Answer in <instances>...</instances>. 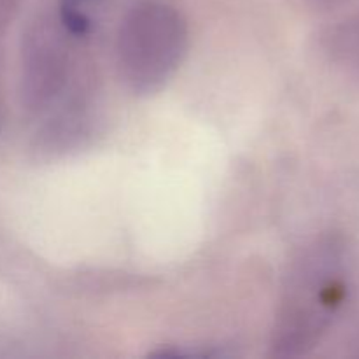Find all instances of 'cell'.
<instances>
[{"label":"cell","instance_id":"obj_2","mask_svg":"<svg viewBox=\"0 0 359 359\" xmlns=\"http://www.w3.org/2000/svg\"><path fill=\"white\" fill-rule=\"evenodd\" d=\"M186 49L188 25L182 14L167 2L146 0L119 28V74L133 93H154L174 76Z\"/></svg>","mask_w":359,"mask_h":359},{"label":"cell","instance_id":"obj_1","mask_svg":"<svg viewBox=\"0 0 359 359\" xmlns=\"http://www.w3.org/2000/svg\"><path fill=\"white\" fill-rule=\"evenodd\" d=\"M349 293L346 251L337 238L309 245L287 273L273 328L279 358L300 356L318 344Z\"/></svg>","mask_w":359,"mask_h":359},{"label":"cell","instance_id":"obj_3","mask_svg":"<svg viewBox=\"0 0 359 359\" xmlns=\"http://www.w3.org/2000/svg\"><path fill=\"white\" fill-rule=\"evenodd\" d=\"M88 0H60V23L72 37H84L91 30V18L84 11Z\"/></svg>","mask_w":359,"mask_h":359}]
</instances>
